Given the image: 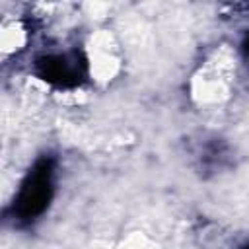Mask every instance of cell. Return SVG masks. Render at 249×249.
I'll list each match as a JSON object with an SVG mask.
<instances>
[{"instance_id":"6da1fadb","label":"cell","mask_w":249,"mask_h":249,"mask_svg":"<svg viewBox=\"0 0 249 249\" xmlns=\"http://www.w3.org/2000/svg\"><path fill=\"white\" fill-rule=\"evenodd\" d=\"M51 167L45 163L39 169L31 171L29 179L23 183L21 193H19V212L25 218H31L35 214H39L45 206L47 200L51 198Z\"/></svg>"},{"instance_id":"7a4b0ae2","label":"cell","mask_w":249,"mask_h":249,"mask_svg":"<svg viewBox=\"0 0 249 249\" xmlns=\"http://www.w3.org/2000/svg\"><path fill=\"white\" fill-rule=\"evenodd\" d=\"M29 41V27L23 19L19 18H12V19H4L0 25V51L2 56H14L19 54Z\"/></svg>"}]
</instances>
